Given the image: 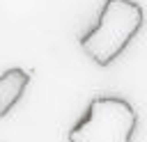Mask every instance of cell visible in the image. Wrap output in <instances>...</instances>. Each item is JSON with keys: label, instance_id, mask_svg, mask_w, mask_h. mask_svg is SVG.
I'll return each mask as SVG.
<instances>
[{"label": "cell", "instance_id": "cell-3", "mask_svg": "<svg viewBox=\"0 0 147 142\" xmlns=\"http://www.w3.org/2000/svg\"><path fill=\"white\" fill-rule=\"evenodd\" d=\"M28 85H30V73L21 66H11L0 76V117L9 115V110L21 101Z\"/></svg>", "mask_w": 147, "mask_h": 142}, {"label": "cell", "instance_id": "cell-1", "mask_svg": "<svg viewBox=\"0 0 147 142\" xmlns=\"http://www.w3.org/2000/svg\"><path fill=\"white\" fill-rule=\"evenodd\" d=\"M145 23V11L133 0H103L99 21L80 37V48L99 66L115 62L129 41L140 32Z\"/></svg>", "mask_w": 147, "mask_h": 142}, {"label": "cell", "instance_id": "cell-2", "mask_svg": "<svg viewBox=\"0 0 147 142\" xmlns=\"http://www.w3.org/2000/svg\"><path fill=\"white\" fill-rule=\"evenodd\" d=\"M138 126L136 108L122 96H96L71 126L69 142H131Z\"/></svg>", "mask_w": 147, "mask_h": 142}]
</instances>
